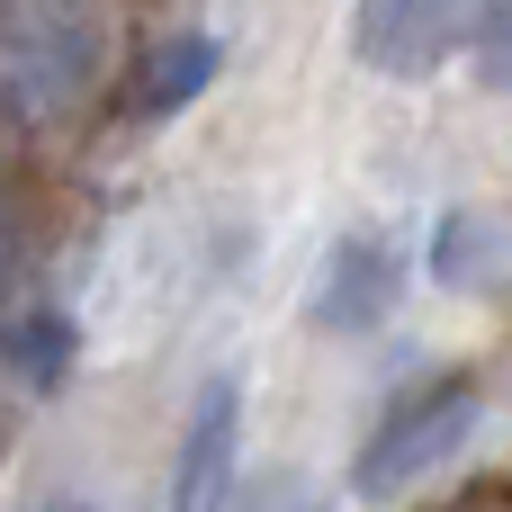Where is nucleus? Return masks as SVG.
Instances as JSON below:
<instances>
[{"mask_svg": "<svg viewBox=\"0 0 512 512\" xmlns=\"http://www.w3.org/2000/svg\"><path fill=\"white\" fill-rule=\"evenodd\" d=\"M36 512H99V504H36Z\"/></svg>", "mask_w": 512, "mask_h": 512, "instance_id": "obj_10", "label": "nucleus"}, {"mask_svg": "<svg viewBox=\"0 0 512 512\" xmlns=\"http://www.w3.org/2000/svg\"><path fill=\"white\" fill-rule=\"evenodd\" d=\"M477 423H486V378H477V369H441V378L405 387V396L378 414V432L360 441V459H351V495L387 504V495L423 486L432 468H450V459L477 441Z\"/></svg>", "mask_w": 512, "mask_h": 512, "instance_id": "obj_2", "label": "nucleus"}, {"mask_svg": "<svg viewBox=\"0 0 512 512\" xmlns=\"http://www.w3.org/2000/svg\"><path fill=\"white\" fill-rule=\"evenodd\" d=\"M234 468H243V387L234 378H207L198 405H189L180 459H171V512H225Z\"/></svg>", "mask_w": 512, "mask_h": 512, "instance_id": "obj_5", "label": "nucleus"}, {"mask_svg": "<svg viewBox=\"0 0 512 512\" xmlns=\"http://www.w3.org/2000/svg\"><path fill=\"white\" fill-rule=\"evenodd\" d=\"M396 297H405V252H396V234H342L333 261H324V279H315V297H306V315H315L324 333H378V324L396 315Z\"/></svg>", "mask_w": 512, "mask_h": 512, "instance_id": "obj_4", "label": "nucleus"}, {"mask_svg": "<svg viewBox=\"0 0 512 512\" xmlns=\"http://www.w3.org/2000/svg\"><path fill=\"white\" fill-rule=\"evenodd\" d=\"M486 512H504V504H495V495H486Z\"/></svg>", "mask_w": 512, "mask_h": 512, "instance_id": "obj_11", "label": "nucleus"}, {"mask_svg": "<svg viewBox=\"0 0 512 512\" xmlns=\"http://www.w3.org/2000/svg\"><path fill=\"white\" fill-rule=\"evenodd\" d=\"M216 36H198V27H180V36H153V54L135 63V81H126V108L135 117H180L189 99H207V81H216Z\"/></svg>", "mask_w": 512, "mask_h": 512, "instance_id": "obj_7", "label": "nucleus"}, {"mask_svg": "<svg viewBox=\"0 0 512 512\" xmlns=\"http://www.w3.org/2000/svg\"><path fill=\"white\" fill-rule=\"evenodd\" d=\"M18 270H27V216H18V198H9V180H0V297L18 288Z\"/></svg>", "mask_w": 512, "mask_h": 512, "instance_id": "obj_9", "label": "nucleus"}, {"mask_svg": "<svg viewBox=\"0 0 512 512\" xmlns=\"http://www.w3.org/2000/svg\"><path fill=\"white\" fill-rule=\"evenodd\" d=\"M0 369L27 387V396H54L63 369H72V315L63 306H18L0 324Z\"/></svg>", "mask_w": 512, "mask_h": 512, "instance_id": "obj_8", "label": "nucleus"}, {"mask_svg": "<svg viewBox=\"0 0 512 512\" xmlns=\"http://www.w3.org/2000/svg\"><path fill=\"white\" fill-rule=\"evenodd\" d=\"M477 27V0H351V54L387 81H432Z\"/></svg>", "mask_w": 512, "mask_h": 512, "instance_id": "obj_3", "label": "nucleus"}, {"mask_svg": "<svg viewBox=\"0 0 512 512\" xmlns=\"http://www.w3.org/2000/svg\"><path fill=\"white\" fill-rule=\"evenodd\" d=\"M432 279L459 297H504V216L495 207H441L432 225Z\"/></svg>", "mask_w": 512, "mask_h": 512, "instance_id": "obj_6", "label": "nucleus"}, {"mask_svg": "<svg viewBox=\"0 0 512 512\" xmlns=\"http://www.w3.org/2000/svg\"><path fill=\"white\" fill-rule=\"evenodd\" d=\"M99 81L90 0H0V108L9 126H54Z\"/></svg>", "mask_w": 512, "mask_h": 512, "instance_id": "obj_1", "label": "nucleus"}]
</instances>
